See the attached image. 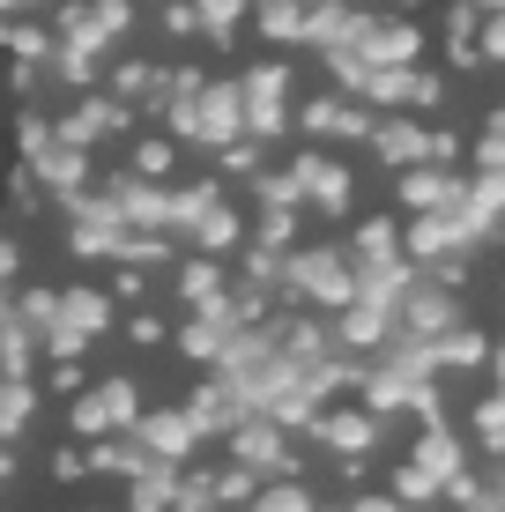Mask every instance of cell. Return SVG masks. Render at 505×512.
Masks as SVG:
<instances>
[{
	"label": "cell",
	"instance_id": "obj_2",
	"mask_svg": "<svg viewBox=\"0 0 505 512\" xmlns=\"http://www.w3.org/2000/svg\"><path fill=\"white\" fill-rule=\"evenodd\" d=\"M134 164H142V179H164V171H171V141H142Z\"/></svg>",
	"mask_w": 505,
	"mask_h": 512
},
{
	"label": "cell",
	"instance_id": "obj_4",
	"mask_svg": "<svg viewBox=\"0 0 505 512\" xmlns=\"http://www.w3.org/2000/svg\"><path fill=\"white\" fill-rule=\"evenodd\" d=\"M0 334H8V297H0Z\"/></svg>",
	"mask_w": 505,
	"mask_h": 512
},
{
	"label": "cell",
	"instance_id": "obj_5",
	"mask_svg": "<svg viewBox=\"0 0 505 512\" xmlns=\"http://www.w3.org/2000/svg\"><path fill=\"white\" fill-rule=\"evenodd\" d=\"M8 8H23V0H0V15H8Z\"/></svg>",
	"mask_w": 505,
	"mask_h": 512
},
{
	"label": "cell",
	"instance_id": "obj_1",
	"mask_svg": "<svg viewBox=\"0 0 505 512\" xmlns=\"http://www.w3.org/2000/svg\"><path fill=\"white\" fill-rule=\"evenodd\" d=\"M30 401H38V394H30L23 379H0V438H15V431H23Z\"/></svg>",
	"mask_w": 505,
	"mask_h": 512
},
{
	"label": "cell",
	"instance_id": "obj_3",
	"mask_svg": "<svg viewBox=\"0 0 505 512\" xmlns=\"http://www.w3.org/2000/svg\"><path fill=\"white\" fill-rule=\"evenodd\" d=\"M15 275H23V253H15V238H0V290H8Z\"/></svg>",
	"mask_w": 505,
	"mask_h": 512
}]
</instances>
